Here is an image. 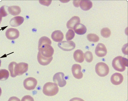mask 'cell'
Masks as SVG:
<instances>
[{"label": "cell", "mask_w": 128, "mask_h": 101, "mask_svg": "<svg viewBox=\"0 0 128 101\" xmlns=\"http://www.w3.org/2000/svg\"><path fill=\"white\" fill-rule=\"evenodd\" d=\"M37 83V80L35 78L29 77L24 80L23 85L24 87L26 89L30 90L35 89Z\"/></svg>", "instance_id": "cell-7"}, {"label": "cell", "mask_w": 128, "mask_h": 101, "mask_svg": "<svg viewBox=\"0 0 128 101\" xmlns=\"http://www.w3.org/2000/svg\"><path fill=\"white\" fill-rule=\"evenodd\" d=\"M128 44H124L122 48V51L124 54L127 55Z\"/></svg>", "instance_id": "cell-30"}, {"label": "cell", "mask_w": 128, "mask_h": 101, "mask_svg": "<svg viewBox=\"0 0 128 101\" xmlns=\"http://www.w3.org/2000/svg\"><path fill=\"white\" fill-rule=\"evenodd\" d=\"M52 40L56 42L61 41L63 40L64 35L62 33L60 30H56L53 32L51 35Z\"/></svg>", "instance_id": "cell-16"}, {"label": "cell", "mask_w": 128, "mask_h": 101, "mask_svg": "<svg viewBox=\"0 0 128 101\" xmlns=\"http://www.w3.org/2000/svg\"><path fill=\"white\" fill-rule=\"evenodd\" d=\"M107 50L105 45L103 43H98L95 49L96 54L99 57H102L106 55Z\"/></svg>", "instance_id": "cell-10"}, {"label": "cell", "mask_w": 128, "mask_h": 101, "mask_svg": "<svg viewBox=\"0 0 128 101\" xmlns=\"http://www.w3.org/2000/svg\"><path fill=\"white\" fill-rule=\"evenodd\" d=\"M82 67L79 64H75L72 66V70L74 77L76 78L79 79L82 78L83 74L81 71Z\"/></svg>", "instance_id": "cell-11"}, {"label": "cell", "mask_w": 128, "mask_h": 101, "mask_svg": "<svg viewBox=\"0 0 128 101\" xmlns=\"http://www.w3.org/2000/svg\"><path fill=\"white\" fill-rule=\"evenodd\" d=\"M84 57L86 61L88 63L91 62L93 59V56L92 53L90 51H88L84 54Z\"/></svg>", "instance_id": "cell-25"}, {"label": "cell", "mask_w": 128, "mask_h": 101, "mask_svg": "<svg viewBox=\"0 0 128 101\" xmlns=\"http://www.w3.org/2000/svg\"><path fill=\"white\" fill-rule=\"evenodd\" d=\"M73 57L75 61L78 62L82 63L84 60V53L80 50H76L74 53Z\"/></svg>", "instance_id": "cell-17"}, {"label": "cell", "mask_w": 128, "mask_h": 101, "mask_svg": "<svg viewBox=\"0 0 128 101\" xmlns=\"http://www.w3.org/2000/svg\"><path fill=\"white\" fill-rule=\"evenodd\" d=\"M64 74L62 72H59L55 74L54 75L53 81L60 87H63L66 84V82L64 79Z\"/></svg>", "instance_id": "cell-5"}, {"label": "cell", "mask_w": 128, "mask_h": 101, "mask_svg": "<svg viewBox=\"0 0 128 101\" xmlns=\"http://www.w3.org/2000/svg\"><path fill=\"white\" fill-rule=\"evenodd\" d=\"M52 0H39L40 3L44 5L48 6L51 3Z\"/></svg>", "instance_id": "cell-29"}, {"label": "cell", "mask_w": 128, "mask_h": 101, "mask_svg": "<svg viewBox=\"0 0 128 101\" xmlns=\"http://www.w3.org/2000/svg\"><path fill=\"white\" fill-rule=\"evenodd\" d=\"M6 37L10 40H13L18 38L19 36V32L16 29L12 28L8 29L6 32Z\"/></svg>", "instance_id": "cell-9"}, {"label": "cell", "mask_w": 128, "mask_h": 101, "mask_svg": "<svg viewBox=\"0 0 128 101\" xmlns=\"http://www.w3.org/2000/svg\"><path fill=\"white\" fill-rule=\"evenodd\" d=\"M5 7V6H3L0 8V16L2 17H6L8 15Z\"/></svg>", "instance_id": "cell-27"}, {"label": "cell", "mask_w": 128, "mask_h": 101, "mask_svg": "<svg viewBox=\"0 0 128 101\" xmlns=\"http://www.w3.org/2000/svg\"><path fill=\"white\" fill-rule=\"evenodd\" d=\"M52 42L50 38L44 36L39 39L38 43L39 52L44 57L50 58L53 55L54 50L51 46Z\"/></svg>", "instance_id": "cell-1"}, {"label": "cell", "mask_w": 128, "mask_h": 101, "mask_svg": "<svg viewBox=\"0 0 128 101\" xmlns=\"http://www.w3.org/2000/svg\"><path fill=\"white\" fill-rule=\"evenodd\" d=\"M80 0H74L73 3L74 6L76 7H78L79 6V2Z\"/></svg>", "instance_id": "cell-33"}, {"label": "cell", "mask_w": 128, "mask_h": 101, "mask_svg": "<svg viewBox=\"0 0 128 101\" xmlns=\"http://www.w3.org/2000/svg\"><path fill=\"white\" fill-rule=\"evenodd\" d=\"M95 71L99 76L104 77L107 75L109 72V68L107 65L102 62L98 63L95 66Z\"/></svg>", "instance_id": "cell-4"}, {"label": "cell", "mask_w": 128, "mask_h": 101, "mask_svg": "<svg viewBox=\"0 0 128 101\" xmlns=\"http://www.w3.org/2000/svg\"><path fill=\"white\" fill-rule=\"evenodd\" d=\"M75 33L72 30L69 29L66 34V38L67 40L69 41L72 39L74 37Z\"/></svg>", "instance_id": "cell-26"}, {"label": "cell", "mask_w": 128, "mask_h": 101, "mask_svg": "<svg viewBox=\"0 0 128 101\" xmlns=\"http://www.w3.org/2000/svg\"><path fill=\"white\" fill-rule=\"evenodd\" d=\"M9 76L8 71L6 69H0V80H6Z\"/></svg>", "instance_id": "cell-22"}, {"label": "cell", "mask_w": 128, "mask_h": 101, "mask_svg": "<svg viewBox=\"0 0 128 101\" xmlns=\"http://www.w3.org/2000/svg\"><path fill=\"white\" fill-rule=\"evenodd\" d=\"M21 101H34V100L32 97L27 95L24 96L22 99Z\"/></svg>", "instance_id": "cell-28"}, {"label": "cell", "mask_w": 128, "mask_h": 101, "mask_svg": "<svg viewBox=\"0 0 128 101\" xmlns=\"http://www.w3.org/2000/svg\"><path fill=\"white\" fill-rule=\"evenodd\" d=\"M122 75L119 73H115L111 76L110 81L112 83L115 85H118L121 84L123 80Z\"/></svg>", "instance_id": "cell-12"}, {"label": "cell", "mask_w": 128, "mask_h": 101, "mask_svg": "<svg viewBox=\"0 0 128 101\" xmlns=\"http://www.w3.org/2000/svg\"><path fill=\"white\" fill-rule=\"evenodd\" d=\"M87 39L90 41L96 42L98 41L99 40V36L96 34H88L87 36Z\"/></svg>", "instance_id": "cell-23"}, {"label": "cell", "mask_w": 128, "mask_h": 101, "mask_svg": "<svg viewBox=\"0 0 128 101\" xmlns=\"http://www.w3.org/2000/svg\"><path fill=\"white\" fill-rule=\"evenodd\" d=\"M28 65L26 63L21 62L17 64L15 67L16 75H20L26 72L28 70Z\"/></svg>", "instance_id": "cell-8"}, {"label": "cell", "mask_w": 128, "mask_h": 101, "mask_svg": "<svg viewBox=\"0 0 128 101\" xmlns=\"http://www.w3.org/2000/svg\"><path fill=\"white\" fill-rule=\"evenodd\" d=\"M74 29L75 33L79 35H82L85 34L87 31L86 27L83 24L80 23L76 25Z\"/></svg>", "instance_id": "cell-18"}, {"label": "cell", "mask_w": 128, "mask_h": 101, "mask_svg": "<svg viewBox=\"0 0 128 101\" xmlns=\"http://www.w3.org/2000/svg\"><path fill=\"white\" fill-rule=\"evenodd\" d=\"M58 47L62 50L69 51L74 49L75 47V43L72 41H63L58 44Z\"/></svg>", "instance_id": "cell-6"}, {"label": "cell", "mask_w": 128, "mask_h": 101, "mask_svg": "<svg viewBox=\"0 0 128 101\" xmlns=\"http://www.w3.org/2000/svg\"><path fill=\"white\" fill-rule=\"evenodd\" d=\"M53 57L47 58L44 57L38 52L37 55V59L39 63L43 66H46L49 64L52 61Z\"/></svg>", "instance_id": "cell-13"}, {"label": "cell", "mask_w": 128, "mask_h": 101, "mask_svg": "<svg viewBox=\"0 0 128 101\" xmlns=\"http://www.w3.org/2000/svg\"><path fill=\"white\" fill-rule=\"evenodd\" d=\"M101 35L105 38H108L110 36L111 32L110 29L108 28H104L101 30Z\"/></svg>", "instance_id": "cell-24"}, {"label": "cell", "mask_w": 128, "mask_h": 101, "mask_svg": "<svg viewBox=\"0 0 128 101\" xmlns=\"http://www.w3.org/2000/svg\"><path fill=\"white\" fill-rule=\"evenodd\" d=\"M8 10L9 13L14 16L18 15L21 12L20 8L17 6H9Z\"/></svg>", "instance_id": "cell-20"}, {"label": "cell", "mask_w": 128, "mask_h": 101, "mask_svg": "<svg viewBox=\"0 0 128 101\" xmlns=\"http://www.w3.org/2000/svg\"><path fill=\"white\" fill-rule=\"evenodd\" d=\"M69 101H84L82 99L79 98L75 97L71 99Z\"/></svg>", "instance_id": "cell-32"}, {"label": "cell", "mask_w": 128, "mask_h": 101, "mask_svg": "<svg viewBox=\"0 0 128 101\" xmlns=\"http://www.w3.org/2000/svg\"><path fill=\"white\" fill-rule=\"evenodd\" d=\"M17 63L15 62H12L9 64L8 69L10 73V76L13 77L16 76L15 73V67Z\"/></svg>", "instance_id": "cell-21"}, {"label": "cell", "mask_w": 128, "mask_h": 101, "mask_svg": "<svg viewBox=\"0 0 128 101\" xmlns=\"http://www.w3.org/2000/svg\"><path fill=\"white\" fill-rule=\"evenodd\" d=\"M2 17L0 16V24L2 21Z\"/></svg>", "instance_id": "cell-35"}, {"label": "cell", "mask_w": 128, "mask_h": 101, "mask_svg": "<svg viewBox=\"0 0 128 101\" xmlns=\"http://www.w3.org/2000/svg\"><path fill=\"white\" fill-rule=\"evenodd\" d=\"M8 101H20V100L16 97H10Z\"/></svg>", "instance_id": "cell-31"}, {"label": "cell", "mask_w": 128, "mask_h": 101, "mask_svg": "<svg viewBox=\"0 0 128 101\" xmlns=\"http://www.w3.org/2000/svg\"><path fill=\"white\" fill-rule=\"evenodd\" d=\"M128 59L126 58L119 56L115 57L112 62V66L116 70L123 72L125 69L126 67H128Z\"/></svg>", "instance_id": "cell-2"}, {"label": "cell", "mask_w": 128, "mask_h": 101, "mask_svg": "<svg viewBox=\"0 0 128 101\" xmlns=\"http://www.w3.org/2000/svg\"><path fill=\"white\" fill-rule=\"evenodd\" d=\"M79 3L81 9L84 11L89 10L92 7V2L89 0H80Z\"/></svg>", "instance_id": "cell-19"}, {"label": "cell", "mask_w": 128, "mask_h": 101, "mask_svg": "<svg viewBox=\"0 0 128 101\" xmlns=\"http://www.w3.org/2000/svg\"><path fill=\"white\" fill-rule=\"evenodd\" d=\"M80 19L78 17L74 16L68 21L66 24V27L68 29H74L75 26L80 23Z\"/></svg>", "instance_id": "cell-15"}, {"label": "cell", "mask_w": 128, "mask_h": 101, "mask_svg": "<svg viewBox=\"0 0 128 101\" xmlns=\"http://www.w3.org/2000/svg\"><path fill=\"white\" fill-rule=\"evenodd\" d=\"M2 93V90L1 88L0 87V97L1 96Z\"/></svg>", "instance_id": "cell-34"}, {"label": "cell", "mask_w": 128, "mask_h": 101, "mask_svg": "<svg viewBox=\"0 0 128 101\" xmlns=\"http://www.w3.org/2000/svg\"><path fill=\"white\" fill-rule=\"evenodd\" d=\"M58 91V88L56 83L50 82L46 83L44 85L42 90L44 95L50 96L56 95Z\"/></svg>", "instance_id": "cell-3"}, {"label": "cell", "mask_w": 128, "mask_h": 101, "mask_svg": "<svg viewBox=\"0 0 128 101\" xmlns=\"http://www.w3.org/2000/svg\"><path fill=\"white\" fill-rule=\"evenodd\" d=\"M1 60L0 59V67L1 66Z\"/></svg>", "instance_id": "cell-36"}, {"label": "cell", "mask_w": 128, "mask_h": 101, "mask_svg": "<svg viewBox=\"0 0 128 101\" xmlns=\"http://www.w3.org/2000/svg\"><path fill=\"white\" fill-rule=\"evenodd\" d=\"M24 21V19L23 17L20 16H16L11 19L10 24L12 27H17L22 24Z\"/></svg>", "instance_id": "cell-14"}]
</instances>
